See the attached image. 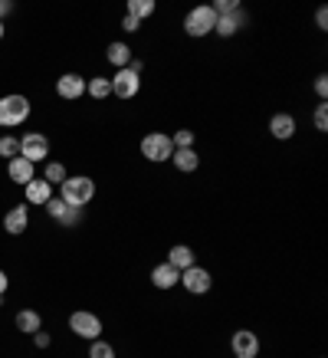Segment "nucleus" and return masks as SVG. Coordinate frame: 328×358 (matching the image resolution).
Returning a JSON list of instances; mask_svg holds the SVG:
<instances>
[{"label": "nucleus", "instance_id": "nucleus-5", "mask_svg": "<svg viewBox=\"0 0 328 358\" xmlns=\"http://www.w3.org/2000/svg\"><path fill=\"white\" fill-rule=\"evenodd\" d=\"M69 329H73L79 338H89V342L102 338V319H98L96 313H86V309H79V313L69 315Z\"/></svg>", "mask_w": 328, "mask_h": 358}, {"label": "nucleus", "instance_id": "nucleus-12", "mask_svg": "<svg viewBox=\"0 0 328 358\" xmlns=\"http://www.w3.org/2000/svg\"><path fill=\"white\" fill-rule=\"evenodd\" d=\"M27 224H30V207H27V204L10 207V210H7V217H3V230H7V234H13V237H17V234H23V230H27Z\"/></svg>", "mask_w": 328, "mask_h": 358}, {"label": "nucleus", "instance_id": "nucleus-29", "mask_svg": "<svg viewBox=\"0 0 328 358\" xmlns=\"http://www.w3.org/2000/svg\"><path fill=\"white\" fill-rule=\"evenodd\" d=\"M50 342H53L50 332H43V329H40V332H33V345L36 348H50Z\"/></svg>", "mask_w": 328, "mask_h": 358}, {"label": "nucleus", "instance_id": "nucleus-33", "mask_svg": "<svg viewBox=\"0 0 328 358\" xmlns=\"http://www.w3.org/2000/svg\"><path fill=\"white\" fill-rule=\"evenodd\" d=\"M125 69H131V73H135V76H142V69H144V63L142 59H131L128 66H125Z\"/></svg>", "mask_w": 328, "mask_h": 358}, {"label": "nucleus", "instance_id": "nucleus-16", "mask_svg": "<svg viewBox=\"0 0 328 358\" xmlns=\"http://www.w3.org/2000/svg\"><path fill=\"white\" fill-rule=\"evenodd\" d=\"M171 162H174L177 171L191 174V171H197V168H200V155H197L194 148H174V155H171Z\"/></svg>", "mask_w": 328, "mask_h": 358}, {"label": "nucleus", "instance_id": "nucleus-32", "mask_svg": "<svg viewBox=\"0 0 328 358\" xmlns=\"http://www.w3.org/2000/svg\"><path fill=\"white\" fill-rule=\"evenodd\" d=\"M138 27H142V23L135 20V17H125V20H121V30H125V33H135Z\"/></svg>", "mask_w": 328, "mask_h": 358}, {"label": "nucleus", "instance_id": "nucleus-20", "mask_svg": "<svg viewBox=\"0 0 328 358\" xmlns=\"http://www.w3.org/2000/svg\"><path fill=\"white\" fill-rule=\"evenodd\" d=\"M105 59H109L115 69H125V66L131 63V46L128 43H109V50H105Z\"/></svg>", "mask_w": 328, "mask_h": 358}, {"label": "nucleus", "instance_id": "nucleus-34", "mask_svg": "<svg viewBox=\"0 0 328 358\" xmlns=\"http://www.w3.org/2000/svg\"><path fill=\"white\" fill-rule=\"evenodd\" d=\"M10 10H13L10 0H0V20H3V13H10Z\"/></svg>", "mask_w": 328, "mask_h": 358}, {"label": "nucleus", "instance_id": "nucleus-14", "mask_svg": "<svg viewBox=\"0 0 328 358\" xmlns=\"http://www.w3.org/2000/svg\"><path fill=\"white\" fill-rule=\"evenodd\" d=\"M269 131H273V138L285 141L295 135V119L289 115V112H276L273 119H269Z\"/></svg>", "mask_w": 328, "mask_h": 358}, {"label": "nucleus", "instance_id": "nucleus-19", "mask_svg": "<svg viewBox=\"0 0 328 358\" xmlns=\"http://www.w3.org/2000/svg\"><path fill=\"white\" fill-rule=\"evenodd\" d=\"M243 23H246L243 10H240V13H230V17H217V27H214V33H220L223 40H230V36H233V33L240 30Z\"/></svg>", "mask_w": 328, "mask_h": 358}, {"label": "nucleus", "instance_id": "nucleus-17", "mask_svg": "<svg viewBox=\"0 0 328 358\" xmlns=\"http://www.w3.org/2000/svg\"><path fill=\"white\" fill-rule=\"evenodd\" d=\"M23 191H27V204H46V201L53 197V187L46 185L43 178H33V181L23 187Z\"/></svg>", "mask_w": 328, "mask_h": 358}, {"label": "nucleus", "instance_id": "nucleus-22", "mask_svg": "<svg viewBox=\"0 0 328 358\" xmlns=\"http://www.w3.org/2000/svg\"><path fill=\"white\" fill-rule=\"evenodd\" d=\"M151 13H154V0H128V17H135L138 23L148 20Z\"/></svg>", "mask_w": 328, "mask_h": 358}, {"label": "nucleus", "instance_id": "nucleus-11", "mask_svg": "<svg viewBox=\"0 0 328 358\" xmlns=\"http://www.w3.org/2000/svg\"><path fill=\"white\" fill-rule=\"evenodd\" d=\"M56 96L66 99V102L86 96V79L79 76V73H66V76H59L56 79Z\"/></svg>", "mask_w": 328, "mask_h": 358}, {"label": "nucleus", "instance_id": "nucleus-26", "mask_svg": "<svg viewBox=\"0 0 328 358\" xmlns=\"http://www.w3.org/2000/svg\"><path fill=\"white\" fill-rule=\"evenodd\" d=\"M89 358H115V348H112L109 342H102V338H96V342L89 345Z\"/></svg>", "mask_w": 328, "mask_h": 358}, {"label": "nucleus", "instance_id": "nucleus-7", "mask_svg": "<svg viewBox=\"0 0 328 358\" xmlns=\"http://www.w3.org/2000/svg\"><path fill=\"white\" fill-rule=\"evenodd\" d=\"M46 214H50L59 227H76L79 220H82V210L69 207L63 197H50V201H46Z\"/></svg>", "mask_w": 328, "mask_h": 358}, {"label": "nucleus", "instance_id": "nucleus-31", "mask_svg": "<svg viewBox=\"0 0 328 358\" xmlns=\"http://www.w3.org/2000/svg\"><path fill=\"white\" fill-rule=\"evenodd\" d=\"M315 23L322 27V30H328V7H318L315 10Z\"/></svg>", "mask_w": 328, "mask_h": 358}, {"label": "nucleus", "instance_id": "nucleus-4", "mask_svg": "<svg viewBox=\"0 0 328 358\" xmlns=\"http://www.w3.org/2000/svg\"><path fill=\"white\" fill-rule=\"evenodd\" d=\"M142 155L148 162L161 164V162H171V155H174V141L171 135H164V131H151V135H144L142 138Z\"/></svg>", "mask_w": 328, "mask_h": 358}, {"label": "nucleus", "instance_id": "nucleus-2", "mask_svg": "<svg viewBox=\"0 0 328 358\" xmlns=\"http://www.w3.org/2000/svg\"><path fill=\"white\" fill-rule=\"evenodd\" d=\"M30 119V99L27 96H3L0 99V125L13 129Z\"/></svg>", "mask_w": 328, "mask_h": 358}, {"label": "nucleus", "instance_id": "nucleus-28", "mask_svg": "<svg viewBox=\"0 0 328 358\" xmlns=\"http://www.w3.org/2000/svg\"><path fill=\"white\" fill-rule=\"evenodd\" d=\"M315 129H318V131L328 129V106H325V102H322V106L315 109Z\"/></svg>", "mask_w": 328, "mask_h": 358}, {"label": "nucleus", "instance_id": "nucleus-23", "mask_svg": "<svg viewBox=\"0 0 328 358\" xmlns=\"http://www.w3.org/2000/svg\"><path fill=\"white\" fill-rule=\"evenodd\" d=\"M86 92L92 99H109L112 96V83L105 76H96V79H89L86 83Z\"/></svg>", "mask_w": 328, "mask_h": 358}, {"label": "nucleus", "instance_id": "nucleus-1", "mask_svg": "<svg viewBox=\"0 0 328 358\" xmlns=\"http://www.w3.org/2000/svg\"><path fill=\"white\" fill-rule=\"evenodd\" d=\"M59 187H63V201L69 207H76V210H82V207L96 197V181L86 178V174H73V178H66Z\"/></svg>", "mask_w": 328, "mask_h": 358}, {"label": "nucleus", "instance_id": "nucleus-8", "mask_svg": "<svg viewBox=\"0 0 328 358\" xmlns=\"http://www.w3.org/2000/svg\"><path fill=\"white\" fill-rule=\"evenodd\" d=\"M109 83H112V96H119V99H135L138 89H142V76H135L131 69H119Z\"/></svg>", "mask_w": 328, "mask_h": 358}, {"label": "nucleus", "instance_id": "nucleus-18", "mask_svg": "<svg viewBox=\"0 0 328 358\" xmlns=\"http://www.w3.org/2000/svg\"><path fill=\"white\" fill-rule=\"evenodd\" d=\"M167 263H171L174 270L184 273L187 266H194V250L187 247V243H177V247H171V253H167Z\"/></svg>", "mask_w": 328, "mask_h": 358}, {"label": "nucleus", "instance_id": "nucleus-30", "mask_svg": "<svg viewBox=\"0 0 328 358\" xmlns=\"http://www.w3.org/2000/svg\"><path fill=\"white\" fill-rule=\"evenodd\" d=\"M315 96L322 99V102L328 99V76H318V79H315Z\"/></svg>", "mask_w": 328, "mask_h": 358}, {"label": "nucleus", "instance_id": "nucleus-13", "mask_svg": "<svg viewBox=\"0 0 328 358\" xmlns=\"http://www.w3.org/2000/svg\"><path fill=\"white\" fill-rule=\"evenodd\" d=\"M181 282V270H174L171 263H158L151 270V286L154 289H171Z\"/></svg>", "mask_w": 328, "mask_h": 358}, {"label": "nucleus", "instance_id": "nucleus-6", "mask_svg": "<svg viewBox=\"0 0 328 358\" xmlns=\"http://www.w3.org/2000/svg\"><path fill=\"white\" fill-rule=\"evenodd\" d=\"M46 155H50V138L40 135V131H27L20 138V158H27L30 164L43 162Z\"/></svg>", "mask_w": 328, "mask_h": 358}, {"label": "nucleus", "instance_id": "nucleus-15", "mask_svg": "<svg viewBox=\"0 0 328 358\" xmlns=\"http://www.w3.org/2000/svg\"><path fill=\"white\" fill-rule=\"evenodd\" d=\"M7 174H10L13 185L27 187L33 181V164L27 162V158H20V155H17V158H10V164H7Z\"/></svg>", "mask_w": 328, "mask_h": 358}, {"label": "nucleus", "instance_id": "nucleus-27", "mask_svg": "<svg viewBox=\"0 0 328 358\" xmlns=\"http://www.w3.org/2000/svg\"><path fill=\"white\" fill-rule=\"evenodd\" d=\"M171 141H174V148H194V131H191V129H177L174 135H171Z\"/></svg>", "mask_w": 328, "mask_h": 358}, {"label": "nucleus", "instance_id": "nucleus-36", "mask_svg": "<svg viewBox=\"0 0 328 358\" xmlns=\"http://www.w3.org/2000/svg\"><path fill=\"white\" fill-rule=\"evenodd\" d=\"M0 40H3V20H0Z\"/></svg>", "mask_w": 328, "mask_h": 358}, {"label": "nucleus", "instance_id": "nucleus-3", "mask_svg": "<svg viewBox=\"0 0 328 358\" xmlns=\"http://www.w3.org/2000/svg\"><path fill=\"white\" fill-rule=\"evenodd\" d=\"M214 27H217V13H214L210 3H200V7H194V10L184 17V33L187 36H197V40L214 33Z\"/></svg>", "mask_w": 328, "mask_h": 358}, {"label": "nucleus", "instance_id": "nucleus-21", "mask_svg": "<svg viewBox=\"0 0 328 358\" xmlns=\"http://www.w3.org/2000/svg\"><path fill=\"white\" fill-rule=\"evenodd\" d=\"M40 326H43L40 313H33V309H23V313H17V329H20L23 336H33V332H40Z\"/></svg>", "mask_w": 328, "mask_h": 358}, {"label": "nucleus", "instance_id": "nucleus-9", "mask_svg": "<svg viewBox=\"0 0 328 358\" xmlns=\"http://www.w3.org/2000/svg\"><path fill=\"white\" fill-rule=\"evenodd\" d=\"M181 282H184V289L187 293H194V296H204L210 293V286H214V280H210V273L204 270V266H187L184 273H181Z\"/></svg>", "mask_w": 328, "mask_h": 358}, {"label": "nucleus", "instance_id": "nucleus-10", "mask_svg": "<svg viewBox=\"0 0 328 358\" xmlns=\"http://www.w3.org/2000/svg\"><path fill=\"white\" fill-rule=\"evenodd\" d=\"M230 348H233L237 358H256L260 355V336L250 332V329H240V332H233V338H230Z\"/></svg>", "mask_w": 328, "mask_h": 358}, {"label": "nucleus", "instance_id": "nucleus-35", "mask_svg": "<svg viewBox=\"0 0 328 358\" xmlns=\"http://www.w3.org/2000/svg\"><path fill=\"white\" fill-rule=\"evenodd\" d=\"M7 286H10V280H7V273H3V270H0V296H3V293H7Z\"/></svg>", "mask_w": 328, "mask_h": 358}, {"label": "nucleus", "instance_id": "nucleus-24", "mask_svg": "<svg viewBox=\"0 0 328 358\" xmlns=\"http://www.w3.org/2000/svg\"><path fill=\"white\" fill-rule=\"evenodd\" d=\"M43 181L50 187H53V185H63V181H66V168L59 162H50V164H46V171H43Z\"/></svg>", "mask_w": 328, "mask_h": 358}, {"label": "nucleus", "instance_id": "nucleus-25", "mask_svg": "<svg viewBox=\"0 0 328 358\" xmlns=\"http://www.w3.org/2000/svg\"><path fill=\"white\" fill-rule=\"evenodd\" d=\"M17 155H20V138L3 135V138H0V158H7V162H10V158H17Z\"/></svg>", "mask_w": 328, "mask_h": 358}]
</instances>
